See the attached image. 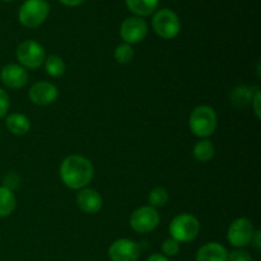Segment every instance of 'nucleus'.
Returning a JSON list of instances; mask_svg holds the SVG:
<instances>
[{"label":"nucleus","mask_w":261,"mask_h":261,"mask_svg":"<svg viewBox=\"0 0 261 261\" xmlns=\"http://www.w3.org/2000/svg\"><path fill=\"white\" fill-rule=\"evenodd\" d=\"M3 84L10 89H20L27 84L28 73L25 68L18 64H8L0 71Z\"/></svg>","instance_id":"obj_12"},{"label":"nucleus","mask_w":261,"mask_h":261,"mask_svg":"<svg viewBox=\"0 0 261 261\" xmlns=\"http://www.w3.org/2000/svg\"><path fill=\"white\" fill-rule=\"evenodd\" d=\"M9 107H10L9 96H8V93L4 91V89L0 88V119L7 116L8 111H9Z\"/></svg>","instance_id":"obj_26"},{"label":"nucleus","mask_w":261,"mask_h":261,"mask_svg":"<svg viewBox=\"0 0 261 261\" xmlns=\"http://www.w3.org/2000/svg\"><path fill=\"white\" fill-rule=\"evenodd\" d=\"M228 251L218 242H208L198 250L195 261H227Z\"/></svg>","instance_id":"obj_14"},{"label":"nucleus","mask_w":261,"mask_h":261,"mask_svg":"<svg viewBox=\"0 0 261 261\" xmlns=\"http://www.w3.org/2000/svg\"><path fill=\"white\" fill-rule=\"evenodd\" d=\"M260 103H261V92H260V89H257V91L255 92L254 98H252V102H251V106H252V109H254V112H255V115H256L257 119H260L261 117Z\"/></svg>","instance_id":"obj_27"},{"label":"nucleus","mask_w":261,"mask_h":261,"mask_svg":"<svg viewBox=\"0 0 261 261\" xmlns=\"http://www.w3.org/2000/svg\"><path fill=\"white\" fill-rule=\"evenodd\" d=\"M45 70L53 78H59L66 70V65L63 59L58 55H50L45 59Z\"/></svg>","instance_id":"obj_20"},{"label":"nucleus","mask_w":261,"mask_h":261,"mask_svg":"<svg viewBox=\"0 0 261 261\" xmlns=\"http://www.w3.org/2000/svg\"><path fill=\"white\" fill-rule=\"evenodd\" d=\"M180 252V244L173 239H167L162 244V254L165 256H176Z\"/></svg>","instance_id":"obj_23"},{"label":"nucleus","mask_w":261,"mask_h":261,"mask_svg":"<svg viewBox=\"0 0 261 261\" xmlns=\"http://www.w3.org/2000/svg\"><path fill=\"white\" fill-rule=\"evenodd\" d=\"M17 208V199L9 189L0 186V217H9Z\"/></svg>","instance_id":"obj_18"},{"label":"nucleus","mask_w":261,"mask_h":261,"mask_svg":"<svg viewBox=\"0 0 261 261\" xmlns=\"http://www.w3.org/2000/svg\"><path fill=\"white\" fill-rule=\"evenodd\" d=\"M50 5L46 0H25L19 9V22L27 28H36L48 17Z\"/></svg>","instance_id":"obj_4"},{"label":"nucleus","mask_w":261,"mask_h":261,"mask_svg":"<svg viewBox=\"0 0 261 261\" xmlns=\"http://www.w3.org/2000/svg\"><path fill=\"white\" fill-rule=\"evenodd\" d=\"M227 261H252V256L249 251L244 249H237L234 251L228 252Z\"/></svg>","instance_id":"obj_25"},{"label":"nucleus","mask_w":261,"mask_h":261,"mask_svg":"<svg viewBox=\"0 0 261 261\" xmlns=\"http://www.w3.org/2000/svg\"><path fill=\"white\" fill-rule=\"evenodd\" d=\"M3 182H4V188L9 189V190L14 191L15 189L19 188L20 185V178L19 176L17 175L15 172H8L7 175L4 176V178H3Z\"/></svg>","instance_id":"obj_24"},{"label":"nucleus","mask_w":261,"mask_h":261,"mask_svg":"<svg viewBox=\"0 0 261 261\" xmlns=\"http://www.w3.org/2000/svg\"><path fill=\"white\" fill-rule=\"evenodd\" d=\"M102 196L94 189L84 188L76 194V204L79 208L88 214H96L102 208Z\"/></svg>","instance_id":"obj_13"},{"label":"nucleus","mask_w":261,"mask_h":261,"mask_svg":"<svg viewBox=\"0 0 261 261\" xmlns=\"http://www.w3.org/2000/svg\"><path fill=\"white\" fill-rule=\"evenodd\" d=\"M59 172L61 181L66 188L71 190H82L93 180L94 167L88 158L73 154L61 162Z\"/></svg>","instance_id":"obj_1"},{"label":"nucleus","mask_w":261,"mask_h":261,"mask_svg":"<svg viewBox=\"0 0 261 261\" xmlns=\"http://www.w3.org/2000/svg\"><path fill=\"white\" fill-rule=\"evenodd\" d=\"M254 233V224L250 219L237 218L229 226L228 232H227V240L232 246L242 249V247H246L247 245L251 244Z\"/></svg>","instance_id":"obj_8"},{"label":"nucleus","mask_w":261,"mask_h":261,"mask_svg":"<svg viewBox=\"0 0 261 261\" xmlns=\"http://www.w3.org/2000/svg\"><path fill=\"white\" fill-rule=\"evenodd\" d=\"M5 126L13 135L22 137L25 135L31 129V121L23 114H10L5 119Z\"/></svg>","instance_id":"obj_15"},{"label":"nucleus","mask_w":261,"mask_h":261,"mask_svg":"<svg viewBox=\"0 0 261 261\" xmlns=\"http://www.w3.org/2000/svg\"><path fill=\"white\" fill-rule=\"evenodd\" d=\"M193 153L198 162L206 163L216 154V147L209 139H201L195 144Z\"/></svg>","instance_id":"obj_19"},{"label":"nucleus","mask_w":261,"mask_h":261,"mask_svg":"<svg viewBox=\"0 0 261 261\" xmlns=\"http://www.w3.org/2000/svg\"><path fill=\"white\" fill-rule=\"evenodd\" d=\"M251 244L254 245L255 249H256L257 251H260L261 249V232L260 231H255L254 236H252V240H251Z\"/></svg>","instance_id":"obj_28"},{"label":"nucleus","mask_w":261,"mask_h":261,"mask_svg":"<svg viewBox=\"0 0 261 261\" xmlns=\"http://www.w3.org/2000/svg\"><path fill=\"white\" fill-rule=\"evenodd\" d=\"M109 257L111 261H138L140 257V247L133 240H116L109 247Z\"/></svg>","instance_id":"obj_9"},{"label":"nucleus","mask_w":261,"mask_h":261,"mask_svg":"<svg viewBox=\"0 0 261 261\" xmlns=\"http://www.w3.org/2000/svg\"><path fill=\"white\" fill-rule=\"evenodd\" d=\"M4 2H12V0H4Z\"/></svg>","instance_id":"obj_31"},{"label":"nucleus","mask_w":261,"mask_h":261,"mask_svg":"<svg viewBox=\"0 0 261 261\" xmlns=\"http://www.w3.org/2000/svg\"><path fill=\"white\" fill-rule=\"evenodd\" d=\"M114 56L119 64H129L134 58V48L129 43H121L115 48Z\"/></svg>","instance_id":"obj_22"},{"label":"nucleus","mask_w":261,"mask_h":261,"mask_svg":"<svg viewBox=\"0 0 261 261\" xmlns=\"http://www.w3.org/2000/svg\"><path fill=\"white\" fill-rule=\"evenodd\" d=\"M20 65L25 69H37L45 63L46 53L42 46L33 40H25L19 43L15 51Z\"/></svg>","instance_id":"obj_6"},{"label":"nucleus","mask_w":261,"mask_h":261,"mask_svg":"<svg viewBox=\"0 0 261 261\" xmlns=\"http://www.w3.org/2000/svg\"><path fill=\"white\" fill-rule=\"evenodd\" d=\"M125 3L130 12L138 17H147L157 9L160 0H125Z\"/></svg>","instance_id":"obj_17"},{"label":"nucleus","mask_w":261,"mask_h":261,"mask_svg":"<svg viewBox=\"0 0 261 261\" xmlns=\"http://www.w3.org/2000/svg\"><path fill=\"white\" fill-rule=\"evenodd\" d=\"M147 261H170L167 256H165L163 254H152L149 257H148Z\"/></svg>","instance_id":"obj_30"},{"label":"nucleus","mask_w":261,"mask_h":261,"mask_svg":"<svg viewBox=\"0 0 261 261\" xmlns=\"http://www.w3.org/2000/svg\"><path fill=\"white\" fill-rule=\"evenodd\" d=\"M259 88H252L247 86H239L231 92V103L237 109H244L251 105L255 92Z\"/></svg>","instance_id":"obj_16"},{"label":"nucleus","mask_w":261,"mask_h":261,"mask_svg":"<svg viewBox=\"0 0 261 261\" xmlns=\"http://www.w3.org/2000/svg\"><path fill=\"white\" fill-rule=\"evenodd\" d=\"M160 221L161 217L157 209L150 205L140 206L137 211L133 212L130 217V227L137 233L145 234L154 231L160 224Z\"/></svg>","instance_id":"obj_7"},{"label":"nucleus","mask_w":261,"mask_h":261,"mask_svg":"<svg viewBox=\"0 0 261 261\" xmlns=\"http://www.w3.org/2000/svg\"><path fill=\"white\" fill-rule=\"evenodd\" d=\"M218 125V119L213 107L198 106L191 112L190 120H189V126L195 137L201 139H208L209 137L214 134Z\"/></svg>","instance_id":"obj_2"},{"label":"nucleus","mask_w":261,"mask_h":261,"mask_svg":"<svg viewBox=\"0 0 261 261\" xmlns=\"http://www.w3.org/2000/svg\"><path fill=\"white\" fill-rule=\"evenodd\" d=\"M168 231L171 239L176 240L178 244H185L195 240L200 233V222L191 214H178L170 223Z\"/></svg>","instance_id":"obj_3"},{"label":"nucleus","mask_w":261,"mask_h":261,"mask_svg":"<svg viewBox=\"0 0 261 261\" xmlns=\"http://www.w3.org/2000/svg\"><path fill=\"white\" fill-rule=\"evenodd\" d=\"M61 4L66 5V7H78V5L83 4L86 0H59Z\"/></svg>","instance_id":"obj_29"},{"label":"nucleus","mask_w":261,"mask_h":261,"mask_svg":"<svg viewBox=\"0 0 261 261\" xmlns=\"http://www.w3.org/2000/svg\"><path fill=\"white\" fill-rule=\"evenodd\" d=\"M148 33V24L140 17H130L122 22L120 35L125 43H139L145 38Z\"/></svg>","instance_id":"obj_10"},{"label":"nucleus","mask_w":261,"mask_h":261,"mask_svg":"<svg viewBox=\"0 0 261 261\" xmlns=\"http://www.w3.org/2000/svg\"><path fill=\"white\" fill-rule=\"evenodd\" d=\"M59 96V89L50 82L41 81L33 84L30 88V99L37 106L51 105Z\"/></svg>","instance_id":"obj_11"},{"label":"nucleus","mask_w":261,"mask_h":261,"mask_svg":"<svg viewBox=\"0 0 261 261\" xmlns=\"http://www.w3.org/2000/svg\"><path fill=\"white\" fill-rule=\"evenodd\" d=\"M152 25L154 32L165 40H172L180 33L181 23L177 14L171 9H161L153 17Z\"/></svg>","instance_id":"obj_5"},{"label":"nucleus","mask_w":261,"mask_h":261,"mask_svg":"<svg viewBox=\"0 0 261 261\" xmlns=\"http://www.w3.org/2000/svg\"><path fill=\"white\" fill-rule=\"evenodd\" d=\"M168 199H170V196H168L167 190L165 188H154L148 196L150 206L155 209L165 206L168 203Z\"/></svg>","instance_id":"obj_21"}]
</instances>
